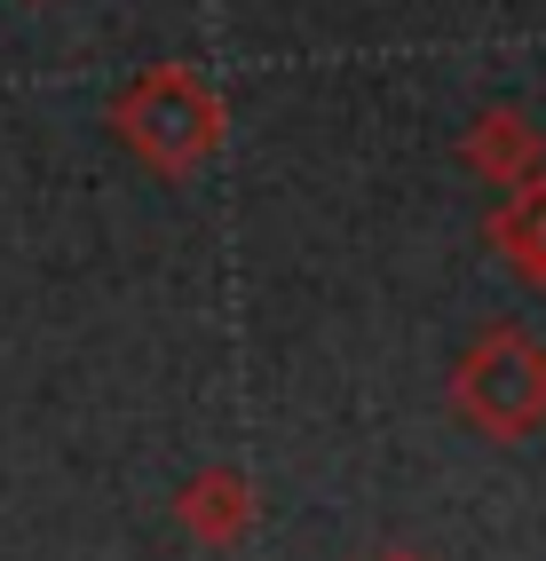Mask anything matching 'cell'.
Segmentation results:
<instances>
[{
  "label": "cell",
  "instance_id": "cell-1",
  "mask_svg": "<svg viewBox=\"0 0 546 561\" xmlns=\"http://www.w3.org/2000/svg\"><path fill=\"white\" fill-rule=\"evenodd\" d=\"M103 127H112V142L135 151L159 182H182L230 142V103L214 95V80L191 71V64H143L112 95Z\"/></svg>",
  "mask_w": 546,
  "mask_h": 561
},
{
  "label": "cell",
  "instance_id": "cell-2",
  "mask_svg": "<svg viewBox=\"0 0 546 561\" xmlns=\"http://www.w3.org/2000/svg\"><path fill=\"white\" fill-rule=\"evenodd\" d=\"M444 403L484 443H531L546 427V341L531 324L499 317L467 341L444 371Z\"/></svg>",
  "mask_w": 546,
  "mask_h": 561
},
{
  "label": "cell",
  "instance_id": "cell-3",
  "mask_svg": "<svg viewBox=\"0 0 546 561\" xmlns=\"http://www.w3.org/2000/svg\"><path fill=\"white\" fill-rule=\"evenodd\" d=\"M167 514H174V530L198 553H238L253 530H262V482H253L246 467H230V459H214V467L174 482Z\"/></svg>",
  "mask_w": 546,
  "mask_h": 561
},
{
  "label": "cell",
  "instance_id": "cell-4",
  "mask_svg": "<svg viewBox=\"0 0 546 561\" xmlns=\"http://www.w3.org/2000/svg\"><path fill=\"white\" fill-rule=\"evenodd\" d=\"M459 167L484 182V191H523V182H538L546 174V135L531 127V111H515V103H484L476 119L459 127Z\"/></svg>",
  "mask_w": 546,
  "mask_h": 561
},
{
  "label": "cell",
  "instance_id": "cell-5",
  "mask_svg": "<svg viewBox=\"0 0 546 561\" xmlns=\"http://www.w3.org/2000/svg\"><path fill=\"white\" fill-rule=\"evenodd\" d=\"M484 245H491L531 293H546V174L523 182V191H507V198L484 214Z\"/></svg>",
  "mask_w": 546,
  "mask_h": 561
},
{
  "label": "cell",
  "instance_id": "cell-6",
  "mask_svg": "<svg viewBox=\"0 0 546 561\" xmlns=\"http://www.w3.org/2000/svg\"><path fill=\"white\" fill-rule=\"evenodd\" d=\"M364 561H435V553H420V546H373Z\"/></svg>",
  "mask_w": 546,
  "mask_h": 561
}]
</instances>
